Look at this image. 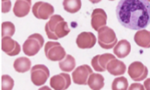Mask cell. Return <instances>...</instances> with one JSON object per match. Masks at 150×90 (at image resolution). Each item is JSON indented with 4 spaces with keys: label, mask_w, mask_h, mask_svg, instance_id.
<instances>
[{
    "label": "cell",
    "mask_w": 150,
    "mask_h": 90,
    "mask_svg": "<svg viewBox=\"0 0 150 90\" xmlns=\"http://www.w3.org/2000/svg\"><path fill=\"white\" fill-rule=\"evenodd\" d=\"M120 25L132 30H142L150 24V3L148 0H120L116 7Z\"/></svg>",
    "instance_id": "obj_1"
},
{
    "label": "cell",
    "mask_w": 150,
    "mask_h": 90,
    "mask_svg": "<svg viewBox=\"0 0 150 90\" xmlns=\"http://www.w3.org/2000/svg\"><path fill=\"white\" fill-rule=\"evenodd\" d=\"M45 31L50 40H57L68 35L70 28L60 15H52L45 24Z\"/></svg>",
    "instance_id": "obj_2"
},
{
    "label": "cell",
    "mask_w": 150,
    "mask_h": 90,
    "mask_svg": "<svg viewBox=\"0 0 150 90\" xmlns=\"http://www.w3.org/2000/svg\"><path fill=\"white\" fill-rule=\"evenodd\" d=\"M117 37L112 28L103 26L98 31V43L103 49H111L117 44Z\"/></svg>",
    "instance_id": "obj_3"
},
{
    "label": "cell",
    "mask_w": 150,
    "mask_h": 90,
    "mask_svg": "<svg viewBox=\"0 0 150 90\" xmlns=\"http://www.w3.org/2000/svg\"><path fill=\"white\" fill-rule=\"evenodd\" d=\"M44 38L39 33H34L30 35L24 42L23 52L26 56H34L44 45Z\"/></svg>",
    "instance_id": "obj_4"
},
{
    "label": "cell",
    "mask_w": 150,
    "mask_h": 90,
    "mask_svg": "<svg viewBox=\"0 0 150 90\" xmlns=\"http://www.w3.org/2000/svg\"><path fill=\"white\" fill-rule=\"evenodd\" d=\"M45 54L46 58L52 61H60L62 60L67 53L63 46L59 42L48 41L45 46Z\"/></svg>",
    "instance_id": "obj_5"
},
{
    "label": "cell",
    "mask_w": 150,
    "mask_h": 90,
    "mask_svg": "<svg viewBox=\"0 0 150 90\" xmlns=\"http://www.w3.org/2000/svg\"><path fill=\"white\" fill-rule=\"evenodd\" d=\"M50 76L48 67L42 64H38L31 69V80L35 86L44 85Z\"/></svg>",
    "instance_id": "obj_6"
},
{
    "label": "cell",
    "mask_w": 150,
    "mask_h": 90,
    "mask_svg": "<svg viewBox=\"0 0 150 90\" xmlns=\"http://www.w3.org/2000/svg\"><path fill=\"white\" fill-rule=\"evenodd\" d=\"M54 12V7L46 2L38 1L33 6V13L38 19H47L52 16Z\"/></svg>",
    "instance_id": "obj_7"
},
{
    "label": "cell",
    "mask_w": 150,
    "mask_h": 90,
    "mask_svg": "<svg viewBox=\"0 0 150 90\" xmlns=\"http://www.w3.org/2000/svg\"><path fill=\"white\" fill-rule=\"evenodd\" d=\"M128 74L133 81H141L146 79L149 74L148 67L140 61H134L129 65Z\"/></svg>",
    "instance_id": "obj_8"
},
{
    "label": "cell",
    "mask_w": 150,
    "mask_h": 90,
    "mask_svg": "<svg viewBox=\"0 0 150 90\" xmlns=\"http://www.w3.org/2000/svg\"><path fill=\"white\" fill-rule=\"evenodd\" d=\"M91 74H93V70L88 65L79 66L73 72V81L78 85H86Z\"/></svg>",
    "instance_id": "obj_9"
},
{
    "label": "cell",
    "mask_w": 150,
    "mask_h": 90,
    "mask_svg": "<svg viewBox=\"0 0 150 90\" xmlns=\"http://www.w3.org/2000/svg\"><path fill=\"white\" fill-rule=\"evenodd\" d=\"M108 15L103 9L97 8L93 11L91 16V26L95 31H99L101 27L107 25Z\"/></svg>",
    "instance_id": "obj_10"
},
{
    "label": "cell",
    "mask_w": 150,
    "mask_h": 90,
    "mask_svg": "<svg viewBox=\"0 0 150 90\" xmlns=\"http://www.w3.org/2000/svg\"><path fill=\"white\" fill-rule=\"evenodd\" d=\"M50 85L52 89L55 90L67 89L71 85V77L65 73L54 75L50 80Z\"/></svg>",
    "instance_id": "obj_11"
},
{
    "label": "cell",
    "mask_w": 150,
    "mask_h": 90,
    "mask_svg": "<svg viewBox=\"0 0 150 90\" xmlns=\"http://www.w3.org/2000/svg\"><path fill=\"white\" fill-rule=\"evenodd\" d=\"M1 48L4 52H5L8 56H15L20 52V45L11 39L10 36H5L2 38Z\"/></svg>",
    "instance_id": "obj_12"
},
{
    "label": "cell",
    "mask_w": 150,
    "mask_h": 90,
    "mask_svg": "<svg viewBox=\"0 0 150 90\" xmlns=\"http://www.w3.org/2000/svg\"><path fill=\"white\" fill-rule=\"evenodd\" d=\"M76 44L80 49H90L96 44V37L93 33L83 32L78 35Z\"/></svg>",
    "instance_id": "obj_13"
},
{
    "label": "cell",
    "mask_w": 150,
    "mask_h": 90,
    "mask_svg": "<svg viewBox=\"0 0 150 90\" xmlns=\"http://www.w3.org/2000/svg\"><path fill=\"white\" fill-rule=\"evenodd\" d=\"M115 59V56H113L111 53H104L101 55H96L92 59V67L95 71L98 72H104L107 70V66L108 62Z\"/></svg>",
    "instance_id": "obj_14"
},
{
    "label": "cell",
    "mask_w": 150,
    "mask_h": 90,
    "mask_svg": "<svg viewBox=\"0 0 150 90\" xmlns=\"http://www.w3.org/2000/svg\"><path fill=\"white\" fill-rule=\"evenodd\" d=\"M31 8L32 0H16L13 7V13L18 18H23L29 14Z\"/></svg>",
    "instance_id": "obj_15"
},
{
    "label": "cell",
    "mask_w": 150,
    "mask_h": 90,
    "mask_svg": "<svg viewBox=\"0 0 150 90\" xmlns=\"http://www.w3.org/2000/svg\"><path fill=\"white\" fill-rule=\"evenodd\" d=\"M127 69V67L124 62L115 59L111 60L108 66H107V70L108 71L109 74H111L113 76H120L125 74Z\"/></svg>",
    "instance_id": "obj_16"
},
{
    "label": "cell",
    "mask_w": 150,
    "mask_h": 90,
    "mask_svg": "<svg viewBox=\"0 0 150 90\" xmlns=\"http://www.w3.org/2000/svg\"><path fill=\"white\" fill-rule=\"evenodd\" d=\"M131 52V45L127 40H121L115 45L113 52L118 58H125Z\"/></svg>",
    "instance_id": "obj_17"
},
{
    "label": "cell",
    "mask_w": 150,
    "mask_h": 90,
    "mask_svg": "<svg viewBox=\"0 0 150 90\" xmlns=\"http://www.w3.org/2000/svg\"><path fill=\"white\" fill-rule=\"evenodd\" d=\"M134 41L137 45L143 48L150 47V32L146 29L139 30L134 34Z\"/></svg>",
    "instance_id": "obj_18"
},
{
    "label": "cell",
    "mask_w": 150,
    "mask_h": 90,
    "mask_svg": "<svg viewBox=\"0 0 150 90\" xmlns=\"http://www.w3.org/2000/svg\"><path fill=\"white\" fill-rule=\"evenodd\" d=\"M32 62L29 58L27 57H20L15 60L13 63L14 69L18 73H25L29 70H31Z\"/></svg>",
    "instance_id": "obj_19"
},
{
    "label": "cell",
    "mask_w": 150,
    "mask_h": 90,
    "mask_svg": "<svg viewBox=\"0 0 150 90\" xmlns=\"http://www.w3.org/2000/svg\"><path fill=\"white\" fill-rule=\"evenodd\" d=\"M87 85L91 89L100 90L104 87V77L100 74H91L88 81Z\"/></svg>",
    "instance_id": "obj_20"
},
{
    "label": "cell",
    "mask_w": 150,
    "mask_h": 90,
    "mask_svg": "<svg viewBox=\"0 0 150 90\" xmlns=\"http://www.w3.org/2000/svg\"><path fill=\"white\" fill-rule=\"evenodd\" d=\"M59 68L64 71V72H71L74 69L75 66H76V62H75V59L70 54L66 55V57L59 61Z\"/></svg>",
    "instance_id": "obj_21"
},
{
    "label": "cell",
    "mask_w": 150,
    "mask_h": 90,
    "mask_svg": "<svg viewBox=\"0 0 150 90\" xmlns=\"http://www.w3.org/2000/svg\"><path fill=\"white\" fill-rule=\"evenodd\" d=\"M63 7L69 13H76L81 8V0H64Z\"/></svg>",
    "instance_id": "obj_22"
},
{
    "label": "cell",
    "mask_w": 150,
    "mask_h": 90,
    "mask_svg": "<svg viewBox=\"0 0 150 90\" xmlns=\"http://www.w3.org/2000/svg\"><path fill=\"white\" fill-rule=\"evenodd\" d=\"M1 30H2V32H1L2 37H5V36L11 37L15 33V26L13 23L6 21V22L2 23Z\"/></svg>",
    "instance_id": "obj_23"
},
{
    "label": "cell",
    "mask_w": 150,
    "mask_h": 90,
    "mask_svg": "<svg viewBox=\"0 0 150 90\" xmlns=\"http://www.w3.org/2000/svg\"><path fill=\"white\" fill-rule=\"evenodd\" d=\"M128 89V81L125 77H117L112 83V90H126Z\"/></svg>",
    "instance_id": "obj_24"
},
{
    "label": "cell",
    "mask_w": 150,
    "mask_h": 90,
    "mask_svg": "<svg viewBox=\"0 0 150 90\" xmlns=\"http://www.w3.org/2000/svg\"><path fill=\"white\" fill-rule=\"evenodd\" d=\"M14 81L13 79L7 74H4L1 77V89L3 90H11L13 89Z\"/></svg>",
    "instance_id": "obj_25"
},
{
    "label": "cell",
    "mask_w": 150,
    "mask_h": 90,
    "mask_svg": "<svg viewBox=\"0 0 150 90\" xmlns=\"http://www.w3.org/2000/svg\"><path fill=\"white\" fill-rule=\"evenodd\" d=\"M11 0H6V1H2L1 4V11L3 13H7L11 11Z\"/></svg>",
    "instance_id": "obj_26"
},
{
    "label": "cell",
    "mask_w": 150,
    "mask_h": 90,
    "mask_svg": "<svg viewBox=\"0 0 150 90\" xmlns=\"http://www.w3.org/2000/svg\"><path fill=\"white\" fill-rule=\"evenodd\" d=\"M129 89L134 90V89H139V90H143L145 89V87L140 83H133L131 84V86L129 87Z\"/></svg>",
    "instance_id": "obj_27"
},
{
    "label": "cell",
    "mask_w": 150,
    "mask_h": 90,
    "mask_svg": "<svg viewBox=\"0 0 150 90\" xmlns=\"http://www.w3.org/2000/svg\"><path fill=\"white\" fill-rule=\"evenodd\" d=\"M144 87H145V89L150 90V78H148L144 81Z\"/></svg>",
    "instance_id": "obj_28"
},
{
    "label": "cell",
    "mask_w": 150,
    "mask_h": 90,
    "mask_svg": "<svg viewBox=\"0 0 150 90\" xmlns=\"http://www.w3.org/2000/svg\"><path fill=\"white\" fill-rule=\"evenodd\" d=\"M91 3H93V4H98V3H100L101 0H89Z\"/></svg>",
    "instance_id": "obj_29"
},
{
    "label": "cell",
    "mask_w": 150,
    "mask_h": 90,
    "mask_svg": "<svg viewBox=\"0 0 150 90\" xmlns=\"http://www.w3.org/2000/svg\"><path fill=\"white\" fill-rule=\"evenodd\" d=\"M49 88H47V87H44V88H42V89H48Z\"/></svg>",
    "instance_id": "obj_30"
},
{
    "label": "cell",
    "mask_w": 150,
    "mask_h": 90,
    "mask_svg": "<svg viewBox=\"0 0 150 90\" xmlns=\"http://www.w3.org/2000/svg\"><path fill=\"white\" fill-rule=\"evenodd\" d=\"M2 1H6V0H2Z\"/></svg>",
    "instance_id": "obj_31"
},
{
    "label": "cell",
    "mask_w": 150,
    "mask_h": 90,
    "mask_svg": "<svg viewBox=\"0 0 150 90\" xmlns=\"http://www.w3.org/2000/svg\"><path fill=\"white\" fill-rule=\"evenodd\" d=\"M148 1H149V3H150V0H148Z\"/></svg>",
    "instance_id": "obj_32"
},
{
    "label": "cell",
    "mask_w": 150,
    "mask_h": 90,
    "mask_svg": "<svg viewBox=\"0 0 150 90\" xmlns=\"http://www.w3.org/2000/svg\"><path fill=\"white\" fill-rule=\"evenodd\" d=\"M109 1H113V0H109Z\"/></svg>",
    "instance_id": "obj_33"
}]
</instances>
